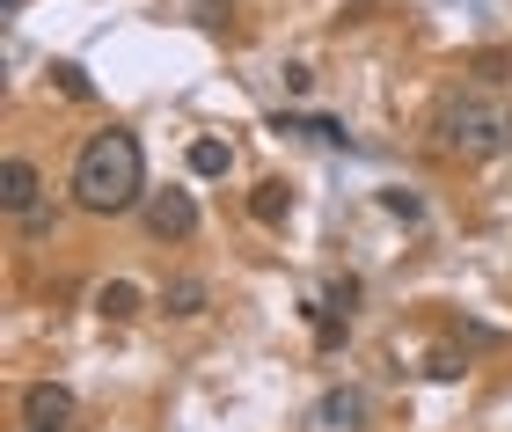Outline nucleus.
Returning a JSON list of instances; mask_svg holds the SVG:
<instances>
[{
  "label": "nucleus",
  "mask_w": 512,
  "mask_h": 432,
  "mask_svg": "<svg viewBox=\"0 0 512 432\" xmlns=\"http://www.w3.org/2000/svg\"><path fill=\"white\" fill-rule=\"evenodd\" d=\"M147 198V154L132 132H96L74 154V206L81 213H132Z\"/></svg>",
  "instance_id": "1"
},
{
  "label": "nucleus",
  "mask_w": 512,
  "mask_h": 432,
  "mask_svg": "<svg viewBox=\"0 0 512 432\" xmlns=\"http://www.w3.org/2000/svg\"><path fill=\"white\" fill-rule=\"evenodd\" d=\"M432 132L461 162H498V154H512V103L491 96V88H461V96L439 103Z\"/></svg>",
  "instance_id": "2"
},
{
  "label": "nucleus",
  "mask_w": 512,
  "mask_h": 432,
  "mask_svg": "<svg viewBox=\"0 0 512 432\" xmlns=\"http://www.w3.org/2000/svg\"><path fill=\"white\" fill-rule=\"evenodd\" d=\"M139 220H147L154 242H191V235H198L191 191H147V198H139Z\"/></svg>",
  "instance_id": "3"
},
{
  "label": "nucleus",
  "mask_w": 512,
  "mask_h": 432,
  "mask_svg": "<svg viewBox=\"0 0 512 432\" xmlns=\"http://www.w3.org/2000/svg\"><path fill=\"white\" fill-rule=\"evenodd\" d=\"M66 425H74V389H59V381L22 389V432H66Z\"/></svg>",
  "instance_id": "4"
},
{
  "label": "nucleus",
  "mask_w": 512,
  "mask_h": 432,
  "mask_svg": "<svg viewBox=\"0 0 512 432\" xmlns=\"http://www.w3.org/2000/svg\"><path fill=\"white\" fill-rule=\"evenodd\" d=\"M0 206H8L15 220L37 206V162L30 154H8V169H0Z\"/></svg>",
  "instance_id": "5"
},
{
  "label": "nucleus",
  "mask_w": 512,
  "mask_h": 432,
  "mask_svg": "<svg viewBox=\"0 0 512 432\" xmlns=\"http://www.w3.org/2000/svg\"><path fill=\"white\" fill-rule=\"evenodd\" d=\"M249 220H264V227L293 220V184H286V176H264V184L249 191Z\"/></svg>",
  "instance_id": "6"
},
{
  "label": "nucleus",
  "mask_w": 512,
  "mask_h": 432,
  "mask_svg": "<svg viewBox=\"0 0 512 432\" xmlns=\"http://www.w3.org/2000/svg\"><path fill=\"white\" fill-rule=\"evenodd\" d=\"M315 418H322V432H359L366 396H359V389H330V396L315 403Z\"/></svg>",
  "instance_id": "7"
},
{
  "label": "nucleus",
  "mask_w": 512,
  "mask_h": 432,
  "mask_svg": "<svg viewBox=\"0 0 512 432\" xmlns=\"http://www.w3.org/2000/svg\"><path fill=\"white\" fill-rule=\"evenodd\" d=\"M96 315H103V323H132V315H139V286L132 279H103L96 286Z\"/></svg>",
  "instance_id": "8"
},
{
  "label": "nucleus",
  "mask_w": 512,
  "mask_h": 432,
  "mask_svg": "<svg viewBox=\"0 0 512 432\" xmlns=\"http://www.w3.org/2000/svg\"><path fill=\"white\" fill-rule=\"evenodd\" d=\"M235 169V147L227 140H191V176H227Z\"/></svg>",
  "instance_id": "9"
},
{
  "label": "nucleus",
  "mask_w": 512,
  "mask_h": 432,
  "mask_svg": "<svg viewBox=\"0 0 512 432\" xmlns=\"http://www.w3.org/2000/svg\"><path fill=\"white\" fill-rule=\"evenodd\" d=\"M161 308H169V315H205V279H169Z\"/></svg>",
  "instance_id": "10"
},
{
  "label": "nucleus",
  "mask_w": 512,
  "mask_h": 432,
  "mask_svg": "<svg viewBox=\"0 0 512 432\" xmlns=\"http://www.w3.org/2000/svg\"><path fill=\"white\" fill-rule=\"evenodd\" d=\"M52 74H59V88H66V96H74V103H88V96H96V81H88V74H81L74 59H59Z\"/></svg>",
  "instance_id": "11"
},
{
  "label": "nucleus",
  "mask_w": 512,
  "mask_h": 432,
  "mask_svg": "<svg viewBox=\"0 0 512 432\" xmlns=\"http://www.w3.org/2000/svg\"><path fill=\"white\" fill-rule=\"evenodd\" d=\"M381 206H388L395 220H417V213H425V206H417V198H410V191H381Z\"/></svg>",
  "instance_id": "12"
},
{
  "label": "nucleus",
  "mask_w": 512,
  "mask_h": 432,
  "mask_svg": "<svg viewBox=\"0 0 512 432\" xmlns=\"http://www.w3.org/2000/svg\"><path fill=\"white\" fill-rule=\"evenodd\" d=\"M330 308L352 315V308H359V279H337V286H330Z\"/></svg>",
  "instance_id": "13"
}]
</instances>
